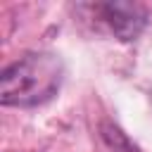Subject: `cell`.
Masks as SVG:
<instances>
[{
    "label": "cell",
    "mask_w": 152,
    "mask_h": 152,
    "mask_svg": "<svg viewBox=\"0 0 152 152\" xmlns=\"http://www.w3.org/2000/svg\"><path fill=\"white\" fill-rule=\"evenodd\" d=\"M64 64L52 52H28L12 62L0 78L5 107H36L52 100L62 86Z\"/></svg>",
    "instance_id": "cell-1"
},
{
    "label": "cell",
    "mask_w": 152,
    "mask_h": 152,
    "mask_svg": "<svg viewBox=\"0 0 152 152\" xmlns=\"http://www.w3.org/2000/svg\"><path fill=\"white\" fill-rule=\"evenodd\" d=\"M93 10L119 40H135L147 24V10L138 2H100Z\"/></svg>",
    "instance_id": "cell-2"
}]
</instances>
